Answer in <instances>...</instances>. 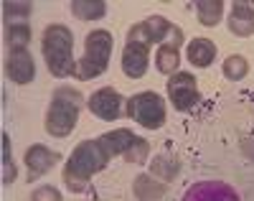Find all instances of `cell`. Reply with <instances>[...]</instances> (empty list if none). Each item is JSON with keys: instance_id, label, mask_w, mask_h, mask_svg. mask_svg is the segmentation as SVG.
<instances>
[{"instance_id": "cell-1", "label": "cell", "mask_w": 254, "mask_h": 201, "mask_svg": "<svg viewBox=\"0 0 254 201\" xmlns=\"http://www.w3.org/2000/svg\"><path fill=\"white\" fill-rule=\"evenodd\" d=\"M122 155V158L132 161V163H145L150 155V145L147 140H142L140 135H135L132 130H112L104 132L97 140H84L74 148V153L69 155L66 166H64V184L69 191H84L89 186V181L107 168V163Z\"/></svg>"}, {"instance_id": "cell-2", "label": "cell", "mask_w": 254, "mask_h": 201, "mask_svg": "<svg viewBox=\"0 0 254 201\" xmlns=\"http://www.w3.org/2000/svg\"><path fill=\"white\" fill-rule=\"evenodd\" d=\"M41 51H44L46 66L49 72L59 79H66L71 74H76V61H74V33L61 26L54 23L44 31V38H41Z\"/></svg>"}, {"instance_id": "cell-3", "label": "cell", "mask_w": 254, "mask_h": 201, "mask_svg": "<svg viewBox=\"0 0 254 201\" xmlns=\"http://www.w3.org/2000/svg\"><path fill=\"white\" fill-rule=\"evenodd\" d=\"M81 112V95L71 87H59L46 112V132L54 138H66L74 132Z\"/></svg>"}, {"instance_id": "cell-4", "label": "cell", "mask_w": 254, "mask_h": 201, "mask_svg": "<svg viewBox=\"0 0 254 201\" xmlns=\"http://www.w3.org/2000/svg\"><path fill=\"white\" fill-rule=\"evenodd\" d=\"M112 49H115V38L110 31H104V28L92 31L87 41H84V56L79 61L76 77L87 82V79H97L99 74H104L112 59Z\"/></svg>"}, {"instance_id": "cell-5", "label": "cell", "mask_w": 254, "mask_h": 201, "mask_svg": "<svg viewBox=\"0 0 254 201\" xmlns=\"http://www.w3.org/2000/svg\"><path fill=\"white\" fill-rule=\"evenodd\" d=\"M127 41L142 43V46H147V49H153V43L160 46V43H165V41L181 46L183 43V31L178 26H173L171 20L163 18V15H150V18L140 20V23H135L130 31H127Z\"/></svg>"}, {"instance_id": "cell-6", "label": "cell", "mask_w": 254, "mask_h": 201, "mask_svg": "<svg viewBox=\"0 0 254 201\" xmlns=\"http://www.w3.org/2000/svg\"><path fill=\"white\" fill-rule=\"evenodd\" d=\"M127 115L145 130H160L165 125V100L158 92H140L127 100Z\"/></svg>"}, {"instance_id": "cell-7", "label": "cell", "mask_w": 254, "mask_h": 201, "mask_svg": "<svg viewBox=\"0 0 254 201\" xmlns=\"http://www.w3.org/2000/svg\"><path fill=\"white\" fill-rule=\"evenodd\" d=\"M168 100L173 102V107L178 112H188V109H193L201 100V92H198V82L193 74L188 72H178L168 79Z\"/></svg>"}, {"instance_id": "cell-8", "label": "cell", "mask_w": 254, "mask_h": 201, "mask_svg": "<svg viewBox=\"0 0 254 201\" xmlns=\"http://www.w3.org/2000/svg\"><path fill=\"white\" fill-rule=\"evenodd\" d=\"M181 201H239V194L224 181H198L188 186Z\"/></svg>"}, {"instance_id": "cell-9", "label": "cell", "mask_w": 254, "mask_h": 201, "mask_svg": "<svg viewBox=\"0 0 254 201\" xmlns=\"http://www.w3.org/2000/svg\"><path fill=\"white\" fill-rule=\"evenodd\" d=\"M87 104H89L94 117L110 122V120H117L120 112H122V95L117 92V89H112V87H102L89 97Z\"/></svg>"}, {"instance_id": "cell-10", "label": "cell", "mask_w": 254, "mask_h": 201, "mask_svg": "<svg viewBox=\"0 0 254 201\" xmlns=\"http://www.w3.org/2000/svg\"><path fill=\"white\" fill-rule=\"evenodd\" d=\"M5 74L13 84H31L36 79V61L28 49L20 51H8L5 59Z\"/></svg>"}, {"instance_id": "cell-11", "label": "cell", "mask_w": 254, "mask_h": 201, "mask_svg": "<svg viewBox=\"0 0 254 201\" xmlns=\"http://www.w3.org/2000/svg\"><path fill=\"white\" fill-rule=\"evenodd\" d=\"M147 66H150V49L142 46V43L127 41L122 51V72L130 79H142Z\"/></svg>"}, {"instance_id": "cell-12", "label": "cell", "mask_w": 254, "mask_h": 201, "mask_svg": "<svg viewBox=\"0 0 254 201\" xmlns=\"http://www.w3.org/2000/svg\"><path fill=\"white\" fill-rule=\"evenodd\" d=\"M59 161H61V155H59L56 150H51V148H46V145H41V143L31 145V148L26 150V168H28V178H31V181H36V178L46 176V173H49Z\"/></svg>"}, {"instance_id": "cell-13", "label": "cell", "mask_w": 254, "mask_h": 201, "mask_svg": "<svg viewBox=\"0 0 254 201\" xmlns=\"http://www.w3.org/2000/svg\"><path fill=\"white\" fill-rule=\"evenodd\" d=\"M226 20H229V31L234 36L249 38L254 33V5L252 3H234Z\"/></svg>"}, {"instance_id": "cell-14", "label": "cell", "mask_w": 254, "mask_h": 201, "mask_svg": "<svg viewBox=\"0 0 254 201\" xmlns=\"http://www.w3.org/2000/svg\"><path fill=\"white\" fill-rule=\"evenodd\" d=\"M186 56H188V61L193 66L206 69V66H211L214 59H216V43L208 41V38H193L186 46Z\"/></svg>"}, {"instance_id": "cell-15", "label": "cell", "mask_w": 254, "mask_h": 201, "mask_svg": "<svg viewBox=\"0 0 254 201\" xmlns=\"http://www.w3.org/2000/svg\"><path fill=\"white\" fill-rule=\"evenodd\" d=\"M178 49L181 46H176V43H171V41H165V43L158 46V51H155V69L160 74H168V77L178 74V64H181Z\"/></svg>"}, {"instance_id": "cell-16", "label": "cell", "mask_w": 254, "mask_h": 201, "mask_svg": "<svg viewBox=\"0 0 254 201\" xmlns=\"http://www.w3.org/2000/svg\"><path fill=\"white\" fill-rule=\"evenodd\" d=\"M71 13L79 20H99L107 15V3L104 0H74Z\"/></svg>"}, {"instance_id": "cell-17", "label": "cell", "mask_w": 254, "mask_h": 201, "mask_svg": "<svg viewBox=\"0 0 254 201\" xmlns=\"http://www.w3.org/2000/svg\"><path fill=\"white\" fill-rule=\"evenodd\" d=\"M196 13H198V23L206 28H214L221 23L224 18V3L221 0H201L196 3Z\"/></svg>"}, {"instance_id": "cell-18", "label": "cell", "mask_w": 254, "mask_h": 201, "mask_svg": "<svg viewBox=\"0 0 254 201\" xmlns=\"http://www.w3.org/2000/svg\"><path fill=\"white\" fill-rule=\"evenodd\" d=\"M5 43H8V51H20V49H28L31 43V26L28 23H13L5 28Z\"/></svg>"}, {"instance_id": "cell-19", "label": "cell", "mask_w": 254, "mask_h": 201, "mask_svg": "<svg viewBox=\"0 0 254 201\" xmlns=\"http://www.w3.org/2000/svg\"><path fill=\"white\" fill-rule=\"evenodd\" d=\"M221 72H224V77H226V79H231V82H239V79H244V77L249 74V64H247V59H244V56H239V54H231L229 59H224Z\"/></svg>"}, {"instance_id": "cell-20", "label": "cell", "mask_w": 254, "mask_h": 201, "mask_svg": "<svg viewBox=\"0 0 254 201\" xmlns=\"http://www.w3.org/2000/svg\"><path fill=\"white\" fill-rule=\"evenodd\" d=\"M31 10H33L31 3H5V5H3V15H5V20H8V26H13V23H26V18L31 15Z\"/></svg>"}, {"instance_id": "cell-21", "label": "cell", "mask_w": 254, "mask_h": 201, "mask_svg": "<svg viewBox=\"0 0 254 201\" xmlns=\"http://www.w3.org/2000/svg\"><path fill=\"white\" fill-rule=\"evenodd\" d=\"M15 163H13V153H10V138H8V132H3V184L10 186L15 181Z\"/></svg>"}, {"instance_id": "cell-22", "label": "cell", "mask_w": 254, "mask_h": 201, "mask_svg": "<svg viewBox=\"0 0 254 201\" xmlns=\"http://www.w3.org/2000/svg\"><path fill=\"white\" fill-rule=\"evenodd\" d=\"M31 201H64V196L56 186H41L31 194Z\"/></svg>"}, {"instance_id": "cell-23", "label": "cell", "mask_w": 254, "mask_h": 201, "mask_svg": "<svg viewBox=\"0 0 254 201\" xmlns=\"http://www.w3.org/2000/svg\"><path fill=\"white\" fill-rule=\"evenodd\" d=\"M252 100H254V95H252Z\"/></svg>"}]
</instances>
